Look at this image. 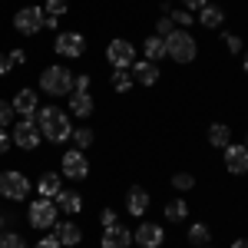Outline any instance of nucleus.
Wrapping results in <instances>:
<instances>
[{
	"label": "nucleus",
	"instance_id": "obj_39",
	"mask_svg": "<svg viewBox=\"0 0 248 248\" xmlns=\"http://www.w3.org/2000/svg\"><path fill=\"white\" fill-rule=\"evenodd\" d=\"M33 248H63V245L57 242V235H50V238H40V242H37Z\"/></svg>",
	"mask_w": 248,
	"mask_h": 248
},
{
	"label": "nucleus",
	"instance_id": "obj_16",
	"mask_svg": "<svg viewBox=\"0 0 248 248\" xmlns=\"http://www.w3.org/2000/svg\"><path fill=\"white\" fill-rule=\"evenodd\" d=\"M133 79L142 83V86L159 83V63H153V60H139V63H133Z\"/></svg>",
	"mask_w": 248,
	"mask_h": 248
},
{
	"label": "nucleus",
	"instance_id": "obj_36",
	"mask_svg": "<svg viewBox=\"0 0 248 248\" xmlns=\"http://www.w3.org/2000/svg\"><path fill=\"white\" fill-rule=\"evenodd\" d=\"M99 222H103V229H109V225H119V222H116V212H113V209H103Z\"/></svg>",
	"mask_w": 248,
	"mask_h": 248
},
{
	"label": "nucleus",
	"instance_id": "obj_22",
	"mask_svg": "<svg viewBox=\"0 0 248 248\" xmlns=\"http://www.w3.org/2000/svg\"><path fill=\"white\" fill-rule=\"evenodd\" d=\"M37 189H40V199H57V192H60V175H53V172L40 175Z\"/></svg>",
	"mask_w": 248,
	"mask_h": 248
},
{
	"label": "nucleus",
	"instance_id": "obj_23",
	"mask_svg": "<svg viewBox=\"0 0 248 248\" xmlns=\"http://www.w3.org/2000/svg\"><path fill=\"white\" fill-rule=\"evenodd\" d=\"M199 23H202V27H209V30H215V27H222V23H225V10H222V7H202Z\"/></svg>",
	"mask_w": 248,
	"mask_h": 248
},
{
	"label": "nucleus",
	"instance_id": "obj_10",
	"mask_svg": "<svg viewBox=\"0 0 248 248\" xmlns=\"http://www.w3.org/2000/svg\"><path fill=\"white\" fill-rule=\"evenodd\" d=\"M225 169L232 175H245L248 172V149L245 146H225Z\"/></svg>",
	"mask_w": 248,
	"mask_h": 248
},
{
	"label": "nucleus",
	"instance_id": "obj_44",
	"mask_svg": "<svg viewBox=\"0 0 248 248\" xmlns=\"http://www.w3.org/2000/svg\"><path fill=\"white\" fill-rule=\"evenodd\" d=\"M0 225H3V215H0Z\"/></svg>",
	"mask_w": 248,
	"mask_h": 248
},
{
	"label": "nucleus",
	"instance_id": "obj_9",
	"mask_svg": "<svg viewBox=\"0 0 248 248\" xmlns=\"http://www.w3.org/2000/svg\"><path fill=\"white\" fill-rule=\"evenodd\" d=\"M60 169H63L66 179H77V182H79V179H86V175H90V162H86L83 149H70V153H63Z\"/></svg>",
	"mask_w": 248,
	"mask_h": 248
},
{
	"label": "nucleus",
	"instance_id": "obj_33",
	"mask_svg": "<svg viewBox=\"0 0 248 248\" xmlns=\"http://www.w3.org/2000/svg\"><path fill=\"white\" fill-rule=\"evenodd\" d=\"M10 123H14V106H10V103H3V99H0V129H7V126H10Z\"/></svg>",
	"mask_w": 248,
	"mask_h": 248
},
{
	"label": "nucleus",
	"instance_id": "obj_13",
	"mask_svg": "<svg viewBox=\"0 0 248 248\" xmlns=\"http://www.w3.org/2000/svg\"><path fill=\"white\" fill-rule=\"evenodd\" d=\"M10 106H14V113H20L23 116V119H37V93H33V90H20L17 96H14V103H10Z\"/></svg>",
	"mask_w": 248,
	"mask_h": 248
},
{
	"label": "nucleus",
	"instance_id": "obj_43",
	"mask_svg": "<svg viewBox=\"0 0 248 248\" xmlns=\"http://www.w3.org/2000/svg\"><path fill=\"white\" fill-rule=\"evenodd\" d=\"M245 73H248V50H245Z\"/></svg>",
	"mask_w": 248,
	"mask_h": 248
},
{
	"label": "nucleus",
	"instance_id": "obj_15",
	"mask_svg": "<svg viewBox=\"0 0 248 248\" xmlns=\"http://www.w3.org/2000/svg\"><path fill=\"white\" fill-rule=\"evenodd\" d=\"M146 209H149V192L142 189V186H133V189L126 192V212L129 215H146Z\"/></svg>",
	"mask_w": 248,
	"mask_h": 248
},
{
	"label": "nucleus",
	"instance_id": "obj_2",
	"mask_svg": "<svg viewBox=\"0 0 248 248\" xmlns=\"http://www.w3.org/2000/svg\"><path fill=\"white\" fill-rule=\"evenodd\" d=\"M195 53H199V43H195V37H192L189 30H179L175 27L169 37H166V57H172L175 63H192Z\"/></svg>",
	"mask_w": 248,
	"mask_h": 248
},
{
	"label": "nucleus",
	"instance_id": "obj_17",
	"mask_svg": "<svg viewBox=\"0 0 248 248\" xmlns=\"http://www.w3.org/2000/svg\"><path fill=\"white\" fill-rule=\"evenodd\" d=\"M53 235H57L60 245H79V238H83L79 225H73V222H57L53 225Z\"/></svg>",
	"mask_w": 248,
	"mask_h": 248
},
{
	"label": "nucleus",
	"instance_id": "obj_12",
	"mask_svg": "<svg viewBox=\"0 0 248 248\" xmlns=\"http://www.w3.org/2000/svg\"><path fill=\"white\" fill-rule=\"evenodd\" d=\"M53 50H57L60 57H79V53L86 50V40L79 37V33H60L57 43H53Z\"/></svg>",
	"mask_w": 248,
	"mask_h": 248
},
{
	"label": "nucleus",
	"instance_id": "obj_24",
	"mask_svg": "<svg viewBox=\"0 0 248 248\" xmlns=\"http://www.w3.org/2000/svg\"><path fill=\"white\" fill-rule=\"evenodd\" d=\"M186 215H189V205H186L182 199L166 202V218H169V222H186Z\"/></svg>",
	"mask_w": 248,
	"mask_h": 248
},
{
	"label": "nucleus",
	"instance_id": "obj_37",
	"mask_svg": "<svg viewBox=\"0 0 248 248\" xmlns=\"http://www.w3.org/2000/svg\"><path fill=\"white\" fill-rule=\"evenodd\" d=\"M7 60H10V66H20V63H27V53H23V50H10Z\"/></svg>",
	"mask_w": 248,
	"mask_h": 248
},
{
	"label": "nucleus",
	"instance_id": "obj_8",
	"mask_svg": "<svg viewBox=\"0 0 248 248\" xmlns=\"http://www.w3.org/2000/svg\"><path fill=\"white\" fill-rule=\"evenodd\" d=\"M10 139H14V146L17 149H37L40 146V126L37 119H20L17 126H14V133H10Z\"/></svg>",
	"mask_w": 248,
	"mask_h": 248
},
{
	"label": "nucleus",
	"instance_id": "obj_18",
	"mask_svg": "<svg viewBox=\"0 0 248 248\" xmlns=\"http://www.w3.org/2000/svg\"><path fill=\"white\" fill-rule=\"evenodd\" d=\"M53 202H57V209L70 212V215H77V212L83 209V199H79V192H73V189H60Z\"/></svg>",
	"mask_w": 248,
	"mask_h": 248
},
{
	"label": "nucleus",
	"instance_id": "obj_28",
	"mask_svg": "<svg viewBox=\"0 0 248 248\" xmlns=\"http://www.w3.org/2000/svg\"><path fill=\"white\" fill-rule=\"evenodd\" d=\"M66 7H70V3H66V0H46V7H43V14H46V17H63V14H66Z\"/></svg>",
	"mask_w": 248,
	"mask_h": 248
},
{
	"label": "nucleus",
	"instance_id": "obj_19",
	"mask_svg": "<svg viewBox=\"0 0 248 248\" xmlns=\"http://www.w3.org/2000/svg\"><path fill=\"white\" fill-rule=\"evenodd\" d=\"M70 113L79 116V119L93 116V96H90V93H73V96H70Z\"/></svg>",
	"mask_w": 248,
	"mask_h": 248
},
{
	"label": "nucleus",
	"instance_id": "obj_6",
	"mask_svg": "<svg viewBox=\"0 0 248 248\" xmlns=\"http://www.w3.org/2000/svg\"><path fill=\"white\" fill-rule=\"evenodd\" d=\"M57 202H53V199H37V202H33V205H30V212H27V218H30V225H33V229H53V225H57Z\"/></svg>",
	"mask_w": 248,
	"mask_h": 248
},
{
	"label": "nucleus",
	"instance_id": "obj_34",
	"mask_svg": "<svg viewBox=\"0 0 248 248\" xmlns=\"http://www.w3.org/2000/svg\"><path fill=\"white\" fill-rule=\"evenodd\" d=\"M73 93H90V77H73Z\"/></svg>",
	"mask_w": 248,
	"mask_h": 248
},
{
	"label": "nucleus",
	"instance_id": "obj_41",
	"mask_svg": "<svg viewBox=\"0 0 248 248\" xmlns=\"http://www.w3.org/2000/svg\"><path fill=\"white\" fill-rule=\"evenodd\" d=\"M3 73H10V60L0 53V77H3Z\"/></svg>",
	"mask_w": 248,
	"mask_h": 248
},
{
	"label": "nucleus",
	"instance_id": "obj_21",
	"mask_svg": "<svg viewBox=\"0 0 248 248\" xmlns=\"http://www.w3.org/2000/svg\"><path fill=\"white\" fill-rule=\"evenodd\" d=\"M142 53H146V60H153V63H159V60L166 57V40L162 37H149L146 43H142Z\"/></svg>",
	"mask_w": 248,
	"mask_h": 248
},
{
	"label": "nucleus",
	"instance_id": "obj_1",
	"mask_svg": "<svg viewBox=\"0 0 248 248\" xmlns=\"http://www.w3.org/2000/svg\"><path fill=\"white\" fill-rule=\"evenodd\" d=\"M37 126H40V136L50 139V142H66L73 136V126H70V116L57 109V106H43L37 109Z\"/></svg>",
	"mask_w": 248,
	"mask_h": 248
},
{
	"label": "nucleus",
	"instance_id": "obj_32",
	"mask_svg": "<svg viewBox=\"0 0 248 248\" xmlns=\"http://www.w3.org/2000/svg\"><path fill=\"white\" fill-rule=\"evenodd\" d=\"M0 248H27V242L17 232H7V235H0Z\"/></svg>",
	"mask_w": 248,
	"mask_h": 248
},
{
	"label": "nucleus",
	"instance_id": "obj_30",
	"mask_svg": "<svg viewBox=\"0 0 248 248\" xmlns=\"http://www.w3.org/2000/svg\"><path fill=\"white\" fill-rule=\"evenodd\" d=\"M169 17H172V23H175L179 30H189L192 23H195V20H192V14H189V10H172Z\"/></svg>",
	"mask_w": 248,
	"mask_h": 248
},
{
	"label": "nucleus",
	"instance_id": "obj_31",
	"mask_svg": "<svg viewBox=\"0 0 248 248\" xmlns=\"http://www.w3.org/2000/svg\"><path fill=\"white\" fill-rule=\"evenodd\" d=\"M172 186H175L179 192H189L192 186H195V179H192L189 172H175V175H172Z\"/></svg>",
	"mask_w": 248,
	"mask_h": 248
},
{
	"label": "nucleus",
	"instance_id": "obj_40",
	"mask_svg": "<svg viewBox=\"0 0 248 248\" xmlns=\"http://www.w3.org/2000/svg\"><path fill=\"white\" fill-rule=\"evenodd\" d=\"M10 142H14V139L7 136V129H0V153H7V149H10Z\"/></svg>",
	"mask_w": 248,
	"mask_h": 248
},
{
	"label": "nucleus",
	"instance_id": "obj_20",
	"mask_svg": "<svg viewBox=\"0 0 248 248\" xmlns=\"http://www.w3.org/2000/svg\"><path fill=\"white\" fill-rule=\"evenodd\" d=\"M209 142L215 146V149H225L232 142V129L225 126V123H212L209 126Z\"/></svg>",
	"mask_w": 248,
	"mask_h": 248
},
{
	"label": "nucleus",
	"instance_id": "obj_45",
	"mask_svg": "<svg viewBox=\"0 0 248 248\" xmlns=\"http://www.w3.org/2000/svg\"><path fill=\"white\" fill-rule=\"evenodd\" d=\"M245 149H248V139H245Z\"/></svg>",
	"mask_w": 248,
	"mask_h": 248
},
{
	"label": "nucleus",
	"instance_id": "obj_26",
	"mask_svg": "<svg viewBox=\"0 0 248 248\" xmlns=\"http://www.w3.org/2000/svg\"><path fill=\"white\" fill-rule=\"evenodd\" d=\"M73 142H77V149H90L93 146V129H86V126H79V129H73V136H70Z\"/></svg>",
	"mask_w": 248,
	"mask_h": 248
},
{
	"label": "nucleus",
	"instance_id": "obj_29",
	"mask_svg": "<svg viewBox=\"0 0 248 248\" xmlns=\"http://www.w3.org/2000/svg\"><path fill=\"white\" fill-rule=\"evenodd\" d=\"M172 30H175V23H172L169 14H162V17L155 20V37H162V40H166V37L172 33Z\"/></svg>",
	"mask_w": 248,
	"mask_h": 248
},
{
	"label": "nucleus",
	"instance_id": "obj_38",
	"mask_svg": "<svg viewBox=\"0 0 248 248\" xmlns=\"http://www.w3.org/2000/svg\"><path fill=\"white\" fill-rule=\"evenodd\" d=\"M182 7H186V10H202V7H209V0H182Z\"/></svg>",
	"mask_w": 248,
	"mask_h": 248
},
{
	"label": "nucleus",
	"instance_id": "obj_4",
	"mask_svg": "<svg viewBox=\"0 0 248 248\" xmlns=\"http://www.w3.org/2000/svg\"><path fill=\"white\" fill-rule=\"evenodd\" d=\"M0 195L10 199V202H23V199L30 195V182H27V175L17 172V169L0 172Z\"/></svg>",
	"mask_w": 248,
	"mask_h": 248
},
{
	"label": "nucleus",
	"instance_id": "obj_25",
	"mask_svg": "<svg viewBox=\"0 0 248 248\" xmlns=\"http://www.w3.org/2000/svg\"><path fill=\"white\" fill-rule=\"evenodd\" d=\"M209 238H212V232H209V225H205V222H195V225H192L189 229V242L192 245H209Z\"/></svg>",
	"mask_w": 248,
	"mask_h": 248
},
{
	"label": "nucleus",
	"instance_id": "obj_7",
	"mask_svg": "<svg viewBox=\"0 0 248 248\" xmlns=\"http://www.w3.org/2000/svg\"><path fill=\"white\" fill-rule=\"evenodd\" d=\"M106 60L113 63V70H129L136 63V46L129 43V40L116 37L109 46H106Z\"/></svg>",
	"mask_w": 248,
	"mask_h": 248
},
{
	"label": "nucleus",
	"instance_id": "obj_3",
	"mask_svg": "<svg viewBox=\"0 0 248 248\" xmlns=\"http://www.w3.org/2000/svg\"><path fill=\"white\" fill-rule=\"evenodd\" d=\"M40 90L46 96H70L73 93V73L66 66H46L40 73Z\"/></svg>",
	"mask_w": 248,
	"mask_h": 248
},
{
	"label": "nucleus",
	"instance_id": "obj_27",
	"mask_svg": "<svg viewBox=\"0 0 248 248\" xmlns=\"http://www.w3.org/2000/svg\"><path fill=\"white\" fill-rule=\"evenodd\" d=\"M133 86V73H126V70H116L113 73V90L116 93H126Z\"/></svg>",
	"mask_w": 248,
	"mask_h": 248
},
{
	"label": "nucleus",
	"instance_id": "obj_5",
	"mask_svg": "<svg viewBox=\"0 0 248 248\" xmlns=\"http://www.w3.org/2000/svg\"><path fill=\"white\" fill-rule=\"evenodd\" d=\"M14 27H17V33H23V37L40 33V30L46 27L43 7H23V10H17V14H14Z\"/></svg>",
	"mask_w": 248,
	"mask_h": 248
},
{
	"label": "nucleus",
	"instance_id": "obj_14",
	"mask_svg": "<svg viewBox=\"0 0 248 248\" xmlns=\"http://www.w3.org/2000/svg\"><path fill=\"white\" fill-rule=\"evenodd\" d=\"M133 245V232L123 225H109L103 229V248H129Z\"/></svg>",
	"mask_w": 248,
	"mask_h": 248
},
{
	"label": "nucleus",
	"instance_id": "obj_11",
	"mask_svg": "<svg viewBox=\"0 0 248 248\" xmlns=\"http://www.w3.org/2000/svg\"><path fill=\"white\" fill-rule=\"evenodd\" d=\"M133 238H136L142 248H159L162 242H166V232L159 229V225H153V222H142V225L133 232Z\"/></svg>",
	"mask_w": 248,
	"mask_h": 248
},
{
	"label": "nucleus",
	"instance_id": "obj_35",
	"mask_svg": "<svg viewBox=\"0 0 248 248\" xmlns=\"http://www.w3.org/2000/svg\"><path fill=\"white\" fill-rule=\"evenodd\" d=\"M222 40H225V46H229V53H238V50H242V40L235 37V33H225Z\"/></svg>",
	"mask_w": 248,
	"mask_h": 248
},
{
	"label": "nucleus",
	"instance_id": "obj_42",
	"mask_svg": "<svg viewBox=\"0 0 248 248\" xmlns=\"http://www.w3.org/2000/svg\"><path fill=\"white\" fill-rule=\"evenodd\" d=\"M232 248H248V238H235V242H232Z\"/></svg>",
	"mask_w": 248,
	"mask_h": 248
}]
</instances>
